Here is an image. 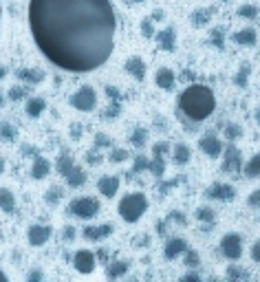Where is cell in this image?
I'll use <instances>...</instances> for the list:
<instances>
[{
    "mask_svg": "<svg viewBox=\"0 0 260 282\" xmlns=\"http://www.w3.org/2000/svg\"><path fill=\"white\" fill-rule=\"evenodd\" d=\"M29 27L44 58L69 73L99 69L115 49L110 0H29Z\"/></svg>",
    "mask_w": 260,
    "mask_h": 282,
    "instance_id": "obj_1",
    "label": "cell"
},
{
    "mask_svg": "<svg viewBox=\"0 0 260 282\" xmlns=\"http://www.w3.org/2000/svg\"><path fill=\"white\" fill-rule=\"evenodd\" d=\"M179 110L192 121H203L216 108V99H214L212 88L205 84H190L176 99Z\"/></svg>",
    "mask_w": 260,
    "mask_h": 282,
    "instance_id": "obj_2",
    "label": "cell"
},
{
    "mask_svg": "<svg viewBox=\"0 0 260 282\" xmlns=\"http://www.w3.org/2000/svg\"><path fill=\"white\" fill-rule=\"evenodd\" d=\"M148 209V198L143 192H130L119 201L117 212L126 223H137Z\"/></svg>",
    "mask_w": 260,
    "mask_h": 282,
    "instance_id": "obj_3",
    "label": "cell"
},
{
    "mask_svg": "<svg viewBox=\"0 0 260 282\" xmlns=\"http://www.w3.org/2000/svg\"><path fill=\"white\" fill-rule=\"evenodd\" d=\"M99 201L97 198H91V196H82V198H73L69 203V214L82 218V220H91L99 214Z\"/></svg>",
    "mask_w": 260,
    "mask_h": 282,
    "instance_id": "obj_4",
    "label": "cell"
},
{
    "mask_svg": "<svg viewBox=\"0 0 260 282\" xmlns=\"http://www.w3.org/2000/svg\"><path fill=\"white\" fill-rule=\"evenodd\" d=\"M69 102H71V106L75 110H80V113H91V110H95V106H97V93L93 86L86 84L77 93H73Z\"/></svg>",
    "mask_w": 260,
    "mask_h": 282,
    "instance_id": "obj_5",
    "label": "cell"
},
{
    "mask_svg": "<svg viewBox=\"0 0 260 282\" xmlns=\"http://www.w3.org/2000/svg\"><path fill=\"white\" fill-rule=\"evenodd\" d=\"M220 253H223L227 260H238L242 256V238L236 231L223 236V240H220Z\"/></svg>",
    "mask_w": 260,
    "mask_h": 282,
    "instance_id": "obj_6",
    "label": "cell"
},
{
    "mask_svg": "<svg viewBox=\"0 0 260 282\" xmlns=\"http://www.w3.org/2000/svg\"><path fill=\"white\" fill-rule=\"evenodd\" d=\"M73 267H75L80 273H84V275H86V273H93V271H95V267H97L95 253L88 251V249L75 251V256H73Z\"/></svg>",
    "mask_w": 260,
    "mask_h": 282,
    "instance_id": "obj_7",
    "label": "cell"
},
{
    "mask_svg": "<svg viewBox=\"0 0 260 282\" xmlns=\"http://www.w3.org/2000/svg\"><path fill=\"white\" fill-rule=\"evenodd\" d=\"M223 154V170L225 172H238L242 170V152L236 146H227Z\"/></svg>",
    "mask_w": 260,
    "mask_h": 282,
    "instance_id": "obj_8",
    "label": "cell"
},
{
    "mask_svg": "<svg viewBox=\"0 0 260 282\" xmlns=\"http://www.w3.org/2000/svg\"><path fill=\"white\" fill-rule=\"evenodd\" d=\"M49 238H51V227L49 225H31L29 231H27V240L33 247H42Z\"/></svg>",
    "mask_w": 260,
    "mask_h": 282,
    "instance_id": "obj_9",
    "label": "cell"
},
{
    "mask_svg": "<svg viewBox=\"0 0 260 282\" xmlns=\"http://www.w3.org/2000/svg\"><path fill=\"white\" fill-rule=\"evenodd\" d=\"M205 196L214 198V201H231L236 196V190L229 183H214L212 187H207Z\"/></svg>",
    "mask_w": 260,
    "mask_h": 282,
    "instance_id": "obj_10",
    "label": "cell"
},
{
    "mask_svg": "<svg viewBox=\"0 0 260 282\" xmlns=\"http://www.w3.org/2000/svg\"><path fill=\"white\" fill-rule=\"evenodd\" d=\"M198 148H201V152H205L207 157L212 159H218L220 152H223V143L218 141V137L214 135H205L201 141H198Z\"/></svg>",
    "mask_w": 260,
    "mask_h": 282,
    "instance_id": "obj_11",
    "label": "cell"
},
{
    "mask_svg": "<svg viewBox=\"0 0 260 282\" xmlns=\"http://www.w3.org/2000/svg\"><path fill=\"white\" fill-rule=\"evenodd\" d=\"M187 240L185 238H170L168 242H165V247H163V256L168 258V260H174V258H179V256H183V251L187 249Z\"/></svg>",
    "mask_w": 260,
    "mask_h": 282,
    "instance_id": "obj_12",
    "label": "cell"
},
{
    "mask_svg": "<svg viewBox=\"0 0 260 282\" xmlns=\"http://www.w3.org/2000/svg\"><path fill=\"white\" fill-rule=\"evenodd\" d=\"M174 82H176V75H174L172 69H168V66H161V69L157 71V75H154V84L161 88V91H172Z\"/></svg>",
    "mask_w": 260,
    "mask_h": 282,
    "instance_id": "obj_13",
    "label": "cell"
},
{
    "mask_svg": "<svg viewBox=\"0 0 260 282\" xmlns=\"http://www.w3.org/2000/svg\"><path fill=\"white\" fill-rule=\"evenodd\" d=\"M97 190H99V194L102 196L113 198L115 194H117V190H119V179L117 176H102V179L97 181Z\"/></svg>",
    "mask_w": 260,
    "mask_h": 282,
    "instance_id": "obj_14",
    "label": "cell"
},
{
    "mask_svg": "<svg viewBox=\"0 0 260 282\" xmlns=\"http://www.w3.org/2000/svg\"><path fill=\"white\" fill-rule=\"evenodd\" d=\"M126 71H128V75H132L135 80L143 82V77H146V62H143L139 55H132V58L126 60Z\"/></svg>",
    "mask_w": 260,
    "mask_h": 282,
    "instance_id": "obj_15",
    "label": "cell"
},
{
    "mask_svg": "<svg viewBox=\"0 0 260 282\" xmlns=\"http://www.w3.org/2000/svg\"><path fill=\"white\" fill-rule=\"evenodd\" d=\"M154 38H157L159 47H161L163 51H174V47H176V36H174V29H172V27H165V29H161L159 33H154Z\"/></svg>",
    "mask_w": 260,
    "mask_h": 282,
    "instance_id": "obj_16",
    "label": "cell"
},
{
    "mask_svg": "<svg viewBox=\"0 0 260 282\" xmlns=\"http://www.w3.org/2000/svg\"><path fill=\"white\" fill-rule=\"evenodd\" d=\"M64 179H66V183H69L71 187H82L86 183V172L80 168V165H71L69 170H66V174H64Z\"/></svg>",
    "mask_w": 260,
    "mask_h": 282,
    "instance_id": "obj_17",
    "label": "cell"
},
{
    "mask_svg": "<svg viewBox=\"0 0 260 282\" xmlns=\"http://www.w3.org/2000/svg\"><path fill=\"white\" fill-rule=\"evenodd\" d=\"M113 225L110 223H106V225H99V227H84V231H82V234H84V238L86 240H102V238H106V236H110L113 234Z\"/></svg>",
    "mask_w": 260,
    "mask_h": 282,
    "instance_id": "obj_18",
    "label": "cell"
},
{
    "mask_svg": "<svg viewBox=\"0 0 260 282\" xmlns=\"http://www.w3.org/2000/svg\"><path fill=\"white\" fill-rule=\"evenodd\" d=\"M49 172H51V163H49V159H44V157H36L33 159V165H31V176L36 181H40V179H47Z\"/></svg>",
    "mask_w": 260,
    "mask_h": 282,
    "instance_id": "obj_19",
    "label": "cell"
},
{
    "mask_svg": "<svg viewBox=\"0 0 260 282\" xmlns=\"http://www.w3.org/2000/svg\"><path fill=\"white\" fill-rule=\"evenodd\" d=\"M231 40L236 44H240V47H253L258 40V33H256V29H240L231 36Z\"/></svg>",
    "mask_w": 260,
    "mask_h": 282,
    "instance_id": "obj_20",
    "label": "cell"
},
{
    "mask_svg": "<svg viewBox=\"0 0 260 282\" xmlns=\"http://www.w3.org/2000/svg\"><path fill=\"white\" fill-rule=\"evenodd\" d=\"M192 159V150H190V146L187 143H176L174 146V150H172V161L176 165H185L187 161Z\"/></svg>",
    "mask_w": 260,
    "mask_h": 282,
    "instance_id": "obj_21",
    "label": "cell"
},
{
    "mask_svg": "<svg viewBox=\"0 0 260 282\" xmlns=\"http://www.w3.org/2000/svg\"><path fill=\"white\" fill-rule=\"evenodd\" d=\"M0 209H3L5 214H14L16 212V196H14V192L11 190H7V187L0 190Z\"/></svg>",
    "mask_w": 260,
    "mask_h": 282,
    "instance_id": "obj_22",
    "label": "cell"
},
{
    "mask_svg": "<svg viewBox=\"0 0 260 282\" xmlns=\"http://www.w3.org/2000/svg\"><path fill=\"white\" fill-rule=\"evenodd\" d=\"M148 172L157 179H163V172H165V159L163 154H152V159L148 161Z\"/></svg>",
    "mask_w": 260,
    "mask_h": 282,
    "instance_id": "obj_23",
    "label": "cell"
},
{
    "mask_svg": "<svg viewBox=\"0 0 260 282\" xmlns=\"http://www.w3.org/2000/svg\"><path fill=\"white\" fill-rule=\"evenodd\" d=\"M27 115L29 117H40V115L44 113V108H47V102H44L42 97H31V99H27Z\"/></svg>",
    "mask_w": 260,
    "mask_h": 282,
    "instance_id": "obj_24",
    "label": "cell"
},
{
    "mask_svg": "<svg viewBox=\"0 0 260 282\" xmlns=\"http://www.w3.org/2000/svg\"><path fill=\"white\" fill-rule=\"evenodd\" d=\"M128 267L130 264L126 262V260H115V262H110L108 267H106V275L108 278H121V275H124L126 271H128Z\"/></svg>",
    "mask_w": 260,
    "mask_h": 282,
    "instance_id": "obj_25",
    "label": "cell"
},
{
    "mask_svg": "<svg viewBox=\"0 0 260 282\" xmlns=\"http://www.w3.org/2000/svg\"><path fill=\"white\" fill-rule=\"evenodd\" d=\"M242 172H245L247 179L260 176V154H253L249 161H247V165H242Z\"/></svg>",
    "mask_w": 260,
    "mask_h": 282,
    "instance_id": "obj_26",
    "label": "cell"
},
{
    "mask_svg": "<svg viewBox=\"0 0 260 282\" xmlns=\"http://www.w3.org/2000/svg\"><path fill=\"white\" fill-rule=\"evenodd\" d=\"M18 77L25 82H29V84H38V82L44 80V73L38 69H20L18 71Z\"/></svg>",
    "mask_w": 260,
    "mask_h": 282,
    "instance_id": "obj_27",
    "label": "cell"
},
{
    "mask_svg": "<svg viewBox=\"0 0 260 282\" xmlns=\"http://www.w3.org/2000/svg\"><path fill=\"white\" fill-rule=\"evenodd\" d=\"M249 73H251V64H249V62H245L238 71H236V75H234V84L238 86V88H245V86H247V80H249Z\"/></svg>",
    "mask_w": 260,
    "mask_h": 282,
    "instance_id": "obj_28",
    "label": "cell"
},
{
    "mask_svg": "<svg viewBox=\"0 0 260 282\" xmlns=\"http://www.w3.org/2000/svg\"><path fill=\"white\" fill-rule=\"evenodd\" d=\"M209 16H212V11L209 9H196V11H192V25L194 27H205L207 22H209Z\"/></svg>",
    "mask_w": 260,
    "mask_h": 282,
    "instance_id": "obj_29",
    "label": "cell"
},
{
    "mask_svg": "<svg viewBox=\"0 0 260 282\" xmlns=\"http://www.w3.org/2000/svg\"><path fill=\"white\" fill-rule=\"evenodd\" d=\"M130 143L135 148H143L148 143V130L146 128H135L130 135Z\"/></svg>",
    "mask_w": 260,
    "mask_h": 282,
    "instance_id": "obj_30",
    "label": "cell"
},
{
    "mask_svg": "<svg viewBox=\"0 0 260 282\" xmlns=\"http://www.w3.org/2000/svg\"><path fill=\"white\" fill-rule=\"evenodd\" d=\"M126 159H130V154H128V150H124V148H113L108 154L110 163H124Z\"/></svg>",
    "mask_w": 260,
    "mask_h": 282,
    "instance_id": "obj_31",
    "label": "cell"
},
{
    "mask_svg": "<svg viewBox=\"0 0 260 282\" xmlns=\"http://www.w3.org/2000/svg\"><path fill=\"white\" fill-rule=\"evenodd\" d=\"M183 264H185V267H190V269H194L196 264H201V258H198V253L194 249H190V247H187V249L183 251Z\"/></svg>",
    "mask_w": 260,
    "mask_h": 282,
    "instance_id": "obj_32",
    "label": "cell"
},
{
    "mask_svg": "<svg viewBox=\"0 0 260 282\" xmlns=\"http://www.w3.org/2000/svg\"><path fill=\"white\" fill-rule=\"evenodd\" d=\"M209 42L214 44L216 49H223L225 47V29H212V33H209Z\"/></svg>",
    "mask_w": 260,
    "mask_h": 282,
    "instance_id": "obj_33",
    "label": "cell"
},
{
    "mask_svg": "<svg viewBox=\"0 0 260 282\" xmlns=\"http://www.w3.org/2000/svg\"><path fill=\"white\" fill-rule=\"evenodd\" d=\"M196 218L201 220V223L212 225L216 216H214V209H212V207H198V209H196Z\"/></svg>",
    "mask_w": 260,
    "mask_h": 282,
    "instance_id": "obj_34",
    "label": "cell"
},
{
    "mask_svg": "<svg viewBox=\"0 0 260 282\" xmlns=\"http://www.w3.org/2000/svg\"><path fill=\"white\" fill-rule=\"evenodd\" d=\"M238 18H245V20H253L258 16V7H253V5H242V7H238Z\"/></svg>",
    "mask_w": 260,
    "mask_h": 282,
    "instance_id": "obj_35",
    "label": "cell"
},
{
    "mask_svg": "<svg viewBox=\"0 0 260 282\" xmlns=\"http://www.w3.org/2000/svg\"><path fill=\"white\" fill-rule=\"evenodd\" d=\"M71 165H73V159H71L69 154L64 152V154H60V157H58V163H55V168H58V172L64 176V174H66V170H69Z\"/></svg>",
    "mask_w": 260,
    "mask_h": 282,
    "instance_id": "obj_36",
    "label": "cell"
},
{
    "mask_svg": "<svg viewBox=\"0 0 260 282\" xmlns=\"http://www.w3.org/2000/svg\"><path fill=\"white\" fill-rule=\"evenodd\" d=\"M0 139H5V141H14L16 139V128L11 124H7V121L0 124Z\"/></svg>",
    "mask_w": 260,
    "mask_h": 282,
    "instance_id": "obj_37",
    "label": "cell"
},
{
    "mask_svg": "<svg viewBox=\"0 0 260 282\" xmlns=\"http://www.w3.org/2000/svg\"><path fill=\"white\" fill-rule=\"evenodd\" d=\"M148 161H150V159L143 157V154H139V157H135V165H132V174L146 172V170H148Z\"/></svg>",
    "mask_w": 260,
    "mask_h": 282,
    "instance_id": "obj_38",
    "label": "cell"
},
{
    "mask_svg": "<svg viewBox=\"0 0 260 282\" xmlns=\"http://www.w3.org/2000/svg\"><path fill=\"white\" fill-rule=\"evenodd\" d=\"M240 135H242V128H240V126H236V124H227V128H225V139L236 141Z\"/></svg>",
    "mask_w": 260,
    "mask_h": 282,
    "instance_id": "obj_39",
    "label": "cell"
},
{
    "mask_svg": "<svg viewBox=\"0 0 260 282\" xmlns=\"http://www.w3.org/2000/svg\"><path fill=\"white\" fill-rule=\"evenodd\" d=\"M60 198H62V190H60V187H49V192H47V203L55 205Z\"/></svg>",
    "mask_w": 260,
    "mask_h": 282,
    "instance_id": "obj_40",
    "label": "cell"
},
{
    "mask_svg": "<svg viewBox=\"0 0 260 282\" xmlns=\"http://www.w3.org/2000/svg\"><path fill=\"white\" fill-rule=\"evenodd\" d=\"M95 146L97 148H110L113 146V139H110L108 135H104V132H97L95 135Z\"/></svg>",
    "mask_w": 260,
    "mask_h": 282,
    "instance_id": "obj_41",
    "label": "cell"
},
{
    "mask_svg": "<svg viewBox=\"0 0 260 282\" xmlns=\"http://www.w3.org/2000/svg\"><path fill=\"white\" fill-rule=\"evenodd\" d=\"M141 36L143 38H154V27H152V20H143L141 22Z\"/></svg>",
    "mask_w": 260,
    "mask_h": 282,
    "instance_id": "obj_42",
    "label": "cell"
},
{
    "mask_svg": "<svg viewBox=\"0 0 260 282\" xmlns=\"http://www.w3.org/2000/svg\"><path fill=\"white\" fill-rule=\"evenodd\" d=\"M27 95V88H20V86H14L9 91V99H14V102H18V99H22Z\"/></svg>",
    "mask_w": 260,
    "mask_h": 282,
    "instance_id": "obj_43",
    "label": "cell"
},
{
    "mask_svg": "<svg viewBox=\"0 0 260 282\" xmlns=\"http://www.w3.org/2000/svg\"><path fill=\"white\" fill-rule=\"evenodd\" d=\"M227 278L229 280H234V278H247V273L242 271V269H238V267H234V264H231V267L227 269Z\"/></svg>",
    "mask_w": 260,
    "mask_h": 282,
    "instance_id": "obj_44",
    "label": "cell"
},
{
    "mask_svg": "<svg viewBox=\"0 0 260 282\" xmlns=\"http://www.w3.org/2000/svg\"><path fill=\"white\" fill-rule=\"evenodd\" d=\"M251 260L260 264V240H256L251 245Z\"/></svg>",
    "mask_w": 260,
    "mask_h": 282,
    "instance_id": "obj_45",
    "label": "cell"
},
{
    "mask_svg": "<svg viewBox=\"0 0 260 282\" xmlns=\"http://www.w3.org/2000/svg\"><path fill=\"white\" fill-rule=\"evenodd\" d=\"M247 203H249L251 207H260V187H258L256 192H253V194H251L249 198H247Z\"/></svg>",
    "mask_w": 260,
    "mask_h": 282,
    "instance_id": "obj_46",
    "label": "cell"
},
{
    "mask_svg": "<svg viewBox=\"0 0 260 282\" xmlns=\"http://www.w3.org/2000/svg\"><path fill=\"white\" fill-rule=\"evenodd\" d=\"M86 161L91 163V165H97L99 161H102V157H99L97 152H88V154H86Z\"/></svg>",
    "mask_w": 260,
    "mask_h": 282,
    "instance_id": "obj_47",
    "label": "cell"
},
{
    "mask_svg": "<svg viewBox=\"0 0 260 282\" xmlns=\"http://www.w3.org/2000/svg\"><path fill=\"white\" fill-rule=\"evenodd\" d=\"M165 150H168V143L161 141V143H157V146L152 148V154H163Z\"/></svg>",
    "mask_w": 260,
    "mask_h": 282,
    "instance_id": "obj_48",
    "label": "cell"
},
{
    "mask_svg": "<svg viewBox=\"0 0 260 282\" xmlns=\"http://www.w3.org/2000/svg\"><path fill=\"white\" fill-rule=\"evenodd\" d=\"M106 95L110 99H117L119 97V91H117V86H106Z\"/></svg>",
    "mask_w": 260,
    "mask_h": 282,
    "instance_id": "obj_49",
    "label": "cell"
},
{
    "mask_svg": "<svg viewBox=\"0 0 260 282\" xmlns=\"http://www.w3.org/2000/svg\"><path fill=\"white\" fill-rule=\"evenodd\" d=\"M181 280H183V282H198V280H201V275H198V273H185Z\"/></svg>",
    "mask_w": 260,
    "mask_h": 282,
    "instance_id": "obj_50",
    "label": "cell"
},
{
    "mask_svg": "<svg viewBox=\"0 0 260 282\" xmlns=\"http://www.w3.org/2000/svg\"><path fill=\"white\" fill-rule=\"evenodd\" d=\"M110 106H113V108H110L108 113H106V117H115V115H119V104H117V102H113Z\"/></svg>",
    "mask_w": 260,
    "mask_h": 282,
    "instance_id": "obj_51",
    "label": "cell"
},
{
    "mask_svg": "<svg viewBox=\"0 0 260 282\" xmlns=\"http://www.w3.org/2000/svg\"><path fill=\"white\" fill-rule=\"evenodd\" d=\"M64 238L66 240H73L75 238V227H64Z\"/></svg>",
    "mask_w": 260,
    "mask_h": 282,
    "instance_id": "obj_52",
    "label": "cell"
},
{
    "mask_svg": "<svg viewBox=\"0 0 260 282\" xmlns=\"http://www.w3.org/2000/svg\"><path fill=\"white\" fill-rule=\"evenodd\" d=\"M36 280H42V271H31L29 273V282H36Z\"/></svg>",
    "mask_w": 260,
    "mask_h": 282,
    "instance_id": "obj_53",
    "label": "cell"
},
{
    "mask_svg": "<svg viewBox=\"0 0 260 282\" xmlns=\"http://www.w3.org/2000/svg\"><path fill=\"white\" fill-rule=\"evenodd\" d=\"M163 18V11H154V16H152V20H161Z\"/></svg>",
    "mask_w": 260,
    "mask_h": 282,
    "instance_id": "obj_54",
    "label": "cell"
},
{
    "mask_svg": "<svg viewBox=\"0 0 260 282\" xmlns=\"http://www.w3.org/2000/svg\"><path fill=\"white\" fill-rule=\"evenodd\" d=\"M5 75H7V69H5V66H0V80H3Z\"/></svg>",
    "mask_w": 260,
    "mask_h": 282,
    "instance_id": "obj_55",
    "label": "cell"
},
{
    "mask_svg": "<svg viewBox=\"0 0 260 282\" xmlns=\"http://www.w3.org/2000/svg\"><path fill=\"white\" fill-rule=\"evenodd\" d=\"M0 282H7V275L3 273V269H0Z\"/></svg>",
    "mask_w": 260,
    "mask_h": 282,
    "instance_id": "obj_56",
    "label": "cell"
},
{
    "mask_svg": "<svg viewBox=\"0 0 260 282\" xmlns=\"http://www.w3.org/2000/svg\"><path fill=\"white\" fill-rule=\"evenodd\" d=\"M3 172H5V161L0 159V174H3Z\"/></svg>",
    "mask_w": 260,
    "mask_h": 282,
    "instance_id": "obj_57",
    "label": "cell"
},
{
    "mask_svg": "<svg viewBox=\"0 0 260 282\" xmlns=\"http://www.w3.org/2000/svg\"><path fill=\"white\" fill-rule=\"evenodd\" d=\"M3 104H5V97H3V93H0V106H3Z\"/></svg>",
    "mask_w": 260,
    "mask_h": 282,
    "instance_id": "obj_58",
    "label": "cell"
},
{
    "mask_svg": "<svg viewBox=\"0 0 260 282\" xmlns=\"http://www.w3.org/2000/svg\"><path fill=\"white\" fill-rule=\"evenodd\" d=\"M0 18H3V7H0Z\"/></svg>",
    "mask_w": 260,
    "mask_h": 282,
    "instance_id": "obj_59",
    "label": "cell"
},
{
    "mask_svg": "<svg viewBox=\"0 0 260 282\" xmlns=\"http://www.w3.org/2000/svg\"><path fill=\"white\" fill-rule=\"evenodd\" d=\"M132 3H141V0H132Z\"/></svg>",
    "mask_w": 260,
    "mask_h": 282,
    "instance_id": "obj_60",
    "label": "cell"
}]
</instances>
